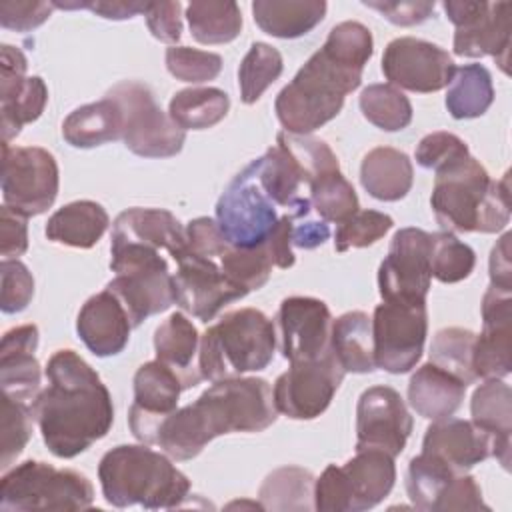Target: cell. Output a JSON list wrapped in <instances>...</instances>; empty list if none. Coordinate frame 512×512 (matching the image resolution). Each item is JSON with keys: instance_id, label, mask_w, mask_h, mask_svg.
I'll use <instances>...</instances> for the list:
<instances>
[{"instance_id": "6da1fadb", "label": "cell", "mask_w": 512, "mask_h": 512, "mask_svg": "<svg viewBox=\"0 0 512 512\" xmlns=\"http://www.w3.org/2000/svg\"><path fill=\"white\" fill-rule=\"evenodd\" d=\"M48 386L32 402L48 450L74 458L104 438L114 422L112 396L98 372L74 350H58L46 364Z\"/></svg>"}, {"instance_id": "7a4b0ae2", "label": "cell", "mask_w": 512, "mask_h": 512, "mask_svg": "<svg viewBox=\"0 0 512 512\" xmlns=\"http://www.w3.org/2000/svg\"><path fill=\"white\" fill-rule=\"evenodd\" d=\"M276 412L264 378L216 380L192 404L176 408L158 424L154 444L174 460H190L222 434L266 430L276 422Z\"/></svg>"}, {"instance_id": "3957f363", "label": "cell", "mask_w": 512, "mask_h": 512, "mask_svg": "<svg viewBox=\"0 0 512 512\" xmlns=\"http://www.w3.org/2000/svg\"><path fill=\"white\" fill-rule=\"evenodd\" d=\"M508 176L492 180L472 156L438 170L430 196L438 224L452 234L502 230L510 220Z\"/></svg>"}, {"instance_id": "277c9868", "label": "cell", "mask_w": 512, "mask_h": 512, "mask_svg": "<svg viewBox=\"0 0 512 512\" xmlns=\"http://www.w3.org/2000/svg\"><path fill=\"white\" fill-rule=\"evenodd\" d=\"M102 494L116 508H178L190 492V480L166 454L148 444H120L108 450L98 466Z\"/></svg>"}, {"instance_id": "5b68a950", "label": "cell", "mask_w": 512, "mask_h": 512, "mask_svg": "<svg viewBox=\"0 0 512 512\" xmlns=\"http://www.w3.org/2000/svg\"><path fill=\"white\" fill-rule=\"evenodd\" d=\"M360 80V70L340 64L320 48L276 96V116L286 132L310 134L338 116L346 94Z\"/></svg>"}, {"instance_id": "8992f818", "label": "cell", "mask_w": 512, "mask_h": 512, "mask_svg": "<svg viewBox=\"0 0 512 512\" xmlns=\"http://www.w3.org/2000/svg\"><path fill=\"white\" fill-rule=\"evenodd\" d=\"M276 350L274 322L256 308L226 312L200 336L198 370L216 382L264 370Z\"/></svg>"}, {"instance_id": "52a82bcc", "label": "cell", "mask_w": 512, "mask_h": 512, "mask_svg": "<svg viewBox=\"0 0 512 512\" xmlns=\"http://www.w3.org/2000/svg\"><path fill=\"white\" fill-rule=\"evenodd\" d=\"M110 268L116 274L108 290L122 302L132 326L176 304L174 276L160 250L130 242H110Z\"/></svg>"}, {"instance_id": "ba28073f", "label": "cell", "mask_w": 512, "mask_h": 512, "mask_svg": "<svg viewBox=\"0 0 512 512\" xmlns=\"http://www.w3.org/2000/svg\"><path fill=\"white\" fill-rule=\"evenodd\" d=\"M92 502L94 488L84 474L38 460L14 466L0 480L2 512H72L88 510Z\"/></svg>"}, {"instance_id": "9c48e42d", "label": "cell", "mask_w": 512, "mask_h": 512, "mask_svg": "<svg viewBox=\"0 0 512 512\" xmlns=\"http://www.w3.org/2000/svg\"><path fill=\"white\" fill-rule=\"evenodd\" d=\"M394 458L382 450H356L346 464H330L314 482V510L362 512L380 504L394 488Z\"/></svg>"}, {"instance_id": "30bf717a", "label": "cell", "mask_w": 512, "mask_h": 512, "mask_svg": "<svg viewBox=\"0 0 512 512\" xmlns=\"http://www.w3.org/2000/svg\"><path fill=\"white\" fill-rule=\"evenodd\" d=\"M106 96L120 108L122 140L130 152L144 158H168L182 150L186 130L162 112L146 84L122 80Z\"/></svg>"}, {"instance_id": "8fae6325", "label": "cell", "mask_w": 512, "mask_h": 512, "mask_svg": "<svg viewBox=\"0 0 512 512\" xmlns=\"http://www.w3.org/2000/svg\"><path fill=\"white\" fill-rule=\"evenodd\" d=\"M280 218L278 206L258 182L252 162L234 176L216 204V224L228 244L236 248L266 242Z\"/></svg>"}, {"instance_id": "7c38bea8", "label": "cell", "mask_w": 512, "mask_h": 512, "mask_svg": "<svg viewBox=\"0 0 512 512\" xmlns=\"http://www.w3.org/2000/svg\"><path fill=\"white\" fill-rule=\"evenodd\" d=\"M58 194V164L40 146H2V198L22 216L46 212Z\"/></svg>"}, {"instance_id": "4fadbf2b", "label": "cell", "mask_w": 512, "mask_h": 512, "mask_svg": "<svg viewBox=\"0 0 512 512\" xmlns=\"http://www.w3.org/2000/svg\"><path fill=\"white\" fill-rule=\"evenodd\" d=\"M428 332L426 302H382L374 308L372 338L376 368L410 372L422 356Z\"/></svg>"}, {"instance_id": "5bb4252c", "label": "cell", "mask_w": 512, "mask_h": 512, "mask_svg": "<svg viewBox=\"0 0 512 512\" xmlns=\"http://www.w3.org/2000/svg\"><path fill=\"white\" fill-rule=\"evenodd\" d=\"M448 20L456 26L454 54L466 58L492 56L508 74L510 54V2H444Z\"/></svg>"}, {"instance_id": "9a60e30c", "label": "cell", "mask_w": 512, "mask_h": 512, "mask_svg": "<svg viewBox=\"0 0 512 512\" xmlns=\"http://www.w3.org/2000/svg\"><path fill=\"white\" fill-rule=\"evenodd\" d=\"M344 374L332 350L316 360L290 362V368L274 382V406L292 420L318 418L330 406Z\"/></svg>"}, {"instance_id": "2e32d148", "label": "cell", "mask_w": 512, "mask_h": 512, "mask_svg": "<svg viewBox=\"0 0 512 512\" xmlns=\"http://www.w3.org/2000/svg\"><path fill=\"white\" fill-rule=\"evenodd\" d=\"M432 234L400 228L378 268V290L386 302H426L430 290Z\"/></svg>"}, {"instance_id": "e0dca14e", "label": "cell", "mask_w": 512, "mask_h": 512, "mask_svg": "<svg viewBox=\"0 0 512 512\" xmlns=\"http://www.w3.org/2000/svg\"><path fill=\"white\" fill-rule=\"evenodd\" d=\"M454 70L456 66L446 50L412 36L394 38L382 56V72L388 84L398 90L438 92L450 84Z\"/></svg>"}, {"instance_id": "ac0fdd59", "label": "cell", "mask_w": 512, "mask_h": 512, "mask_svg": "<svg viewBox=\"0 0 512 512\" xmlns=\"http://www.w3.org/2000/svg\"><path fill=\"white\" fill-rule=\"evenodd\" d=\"M178 270L174 276L176 304L202 322H210L226 304L240 300L248 294L242 286L234 284L212 258L200 256L190 248L176 260Z\"/></svg>"}, {"instance_id": "d6986e66", "label": "cell", "mask_w": 512, "mask_h": 512, "mask_svg": "<svg viewBox=\"0 0 512 512\" xmlns=\"http://www.w3.org/2000/svg\"><path fill=\"white\" fill-rule=\"evenodd\" d=\"M412 432V416L390 386L366 388L356 406V450H382L396 458Z\"/></svg>"}, {"instance_id": "ffe728a7", "label": "cell", "mask_w": 512, "mask_h": 512, "mask_svg": "<svg viewBox=\"0 0 512 512\" xmlns=\"http://www.w3.org/2000/svg\"><path fill=\"white\" fill-rule=\"evenodd\" d=\"M26 56L20 48H0V114L2 146L18 136L24 124L40 118L48 102V88L40 76H26Z\"/></svg>"}, {"instance_id": "44dd1931", "label": "cell", "mask_w": 512, "mask_h": 512, "mask_svg": "<svg viewBox=\"0 0 512 512\" xmlns=\"http://www.w3.org/2000/svg\"><path fill=\"white\" fill-rule=\"evenodd\" d=\"M280 352L288 362L316 360L330 352L332 314L328 306L310 296H290L278 308Z\"/></svg>"}, {"instance_id": "7402d4cb", "label": "cell", "mask_w": 512, "mask_h": 512, "mask_svg": "<svg viewBox=\"0 0 512 512\" xmlns=\"http://www.w3.org/2000/svg\"><path fill=\"white\" fill-rule=\"evenodd\" d=\"M186 390L178 372L160 360L144 362L134 374V402L128 412L130 430L142 444H154L158 424L176 410Z\"/></svg>"}, {"instance_id": "603a6c76", "label": "cell", "mask_w": 512, "mask_h": 512, "mask_svg": "<svg viewBox=\"0 0 512 512\" xmlns=\"http://www.w3.org/2000/svg\"><path fill=\"white\" fill-rule=\"evenodd\" d=\"M484 328L474 340L472 366L476 378H506L512 370V292L488 286L482 298Z\"/></svg>"}, {"instance_id": "cb8c5ba5", "label": "cell", "mask_w": 512, "mask_h": 512, "mask_svg": "<svg viewBox=\"0 0 512 512\" xmlns=\"http://www.w3.org/2000/svg\"><path fill=\"white\" fill-rule=\"evenodd\" d=\"M494 436L472 420L444 418L426 428L422 452L438 458L458 474L492 456Z\"/></svg>"}, {"instance_id": "d4e9b609", "label": "cell", "mask_w": 512, "mask_h": 512, "mask_svg": "<svg viewBox=\"0 0 512 512\" xmlns=\"http://www.w3.org/2000/svg\"><path fill=\"white\" fill-rule=\"evenodd\" d=\"M132 328L126 308L108 288L90 296L76 318L80 340L100 358L120 354L128 344Z\"/></svg>"}, {"instance_id": "484cf974", "label": "cell", "mask_w": 512, "mask_h": 512, "mask_svg": "<svg viewBox=\"0 0 512 512\" xmlns=\"http://www.w3.org/2000/svg\"><path fill=\"white\" fill-rule=\"evenodd\" d=\"M38 348V328L34 324L16 326L2 336L0 344V386L2 394L32 404L40 394L42 372L34 358Z\"/></svg>"}, {"instance_id": "4316f807", "label": "cell", "mask_w": 512, "mask_h": 512, "mask_svg": "<svg viewBox=\"0 0 512 512\" xmlns=\"http://www.w3.org/2000/svg\"><path fill=\"white\" fill-rule=\"evenodd\" d=\"M112 242H130L166 250L174 262L188 250L186 228L162 208H128L112 224Z\"/></svg>"}, {"instance_id": "83f0119b", "label": "cell", "mask_w": 512, "mask_h": 512, "mask_svg": "<svg viewBox=\"0 0 512 512\" xmlns=\"http://www.w3.org/2000/svg\"><path fill=\"white\" fill-rule=\"evenodd\" d=\"M252 166L258 182L278 208H286V212L296 220L310 214L312 204L300 194L302 184H306L304 176L292 156L280 144L268 148L264 156L252 160Z\"/></svg>"}, {"instance_id": "f1b7e54d", "label": "cell", "mask_w": 512, "mask_h": 512, "mask_svg": "<svg viewBox=\"0 0 512 512\" xmlns=\"http://www.w3.org/2000/svg\"><path fill=\"white\" fill-rule=\"evenodd\" d=\"M466 384L432 362L422 364L408 382V402L426 420L450 418L462 404Z\"/></svg>"}, {"instance_id": "f546056e", "label": "cell", "mask_w": 512, "mask_h": 512, "mask_svg": "<svg viewBox=\"0 0 512 512\" xmlns=\"http://www.w3.org/2000/svg\"><path fill=\"white\" fill-rule=\"evenodd\" d=\"M472 422L494 436L492 456L510 468V432H512V392L502 378H492L480 384L470 402Z\"/></svg>"}, {"instance_id": "4dcf8cb0", "label": "cell", "mask_w": 512, "mask_h": 512, "mask_svg": "<svg viewBox=\"0 0 512 512\" xmlns=\"http://www.w3.org/2000/svg\"><path fill=\"white\" fill-rule=\"evenodd\" d=\"M414 180L410 158L390 146L372 148L360 164V182L364 190L382 202H396L404 198Z\"/></svg>"}, {"instance_id": "1f68e13d", "label": "cell", "mask_w": 512, "mask_h": 512, "mask_svg": "<svg viewBox=\"0 0 512 512\" xmlns=\"http://www.w3.org/2000/svg\"><path fill=\"white\" fill-rule=\"evenodd\" d=\"M198 348V330L182 312L170 314L154 332L156 360L178 372L186 388H194L202 380L198 366H194Z\"/></svg>"}, {"instance_id": "d6a6232c", "label": "cell", "mask_w": 512, "mask_h": 512, "mask_svg": "<svg viewBox=\"0 0 512 512\" xmlns=\"http://www.w3.org/2000/svg\"><path fill=\"white\" fill-rule=\"evenodd\" d=\"M324 0H256L254 22L274 38H300L316 28L326 14Z\"/></svg>"}, {"instance_id": "836d02e7", "label": "cell", "mask_w": 512, "mask_h": 512, "mask_svg": "<svg viewBox=\"0 0 512 512\" xmlns=\"http://www.w3.org/2000/svg\"><path fill=\"white\" fill-rule=\"evenodd\" d=\"M110 224L108 212L92 200H76L58 208L46 222V236L70 248H92Z\"/></svg>"}, {"instance_id": "e575fe53", "label": "cell", "mask_w": 512, "mask_h": 512, "mask_svg": "<svg viewBox=\"0 0 512 512\" xmlns=\"http://www.w3.org/2000/svg\"><path fill=\"white\" fill-rule=\"evenodd\" d=\"M330 350L344 372L366 374L376 370L372 318L366 312L354 310L332 320Z\"/></svg>"}, {"instance_id": "d590c367", "label": "cell", "mask_w": 512, "mask_h": 512, "mask_svg": "<svg viewBox=\"0 0 512 512\" xmlns=\"http://www.w3.org/2000/svg\"><path fill=\"white\" fill-rule=\"evenodd\" d=\"M62 136L74 148H94L122 138L120 108L112 98L84 104L62 122Z\"/></svg>"}, {"instance_id": "8d00e7d4", "label": "cell", "mask_w": 512, "mask_h": 512, "mask_svg": "<svg viewBox=\"0 0 512 512\" xmlns=\"http://www.w3.org/2000/svg\"><path fill=\"white\" fill-rule=\"evenodd\" d=\"M494 100L492 76L482 64H464L454 70L446 92V108L452 118L468 120L482 116Z\"/></svg>"}, {"instance_id": "74e56055", "label": "cell", "mask_w": 512, "mask_h": 512, "mask_svg": "<svg viewBox=\"0 0 512 512\" xmlns=\"http://www.w3.org/2000/svg\"><path fill=\"white\" fill-rule=\"evenodd\" d=\"M314 476L300 466H282L270 472L260 486V504L264 510H312Z\"/></svg>"}, {"instance_id": "f35d334b", "label": "cell", "mask_w": 512, "mask_h": 512, "mask_svg": "<svg viewBox=\"0 0 512 512\" xmlns=\"http://www.w3.org/2000/svg\"><path fill=\"white\" fill-rule=\"evenodd\" d=\"M230 108V98L220 88H186L172 96L168 116L182 130H204L218 124Z\"/></svg>"}, {"instance_id": "ab89813d", "label": "cell", "mask_w": 512, "mask_h": 512, "mask_svg": "<svg viewBox=\"0 0 512 512\" xmlns=\"http://www.w3.org/2000/svg\"><path fill=\"white\" fill-rule=\"evenodd\" d=\"M186 20L192 38L200 44H226L242 30V14L236 2H190Z\"/></svg>"}, {"instance_id": "60d3db41", "label": "cell", "mask_w": 512, "mask_h": 512, "mask_svg": "<svg viewBox=\"0 0 512 512\" xmlns=\"http://www.w3.org/2000/svg\"><path fill=\"white\" fill-rule=\"evenodd\" d=\"M456 474L458 472L430 454L420 452L414 456L406 472V492L412 506L424 512H434L440 496Z\"/></svg>"}, {"instance_id": "b9f144b4", "label": "cell", "mask_w": 512, "mask_h": 512, "mask_svg": "<svg viewBox=\"0 0 512 512\" xmlns=\"http://www.w3.org/2000/svg\"><path fill=\"white\" fill-rule=\"evenodd\" d=\"M360 110L364 118L380 130L398 132L412 122V104L392 84H370L360 94Z\"/></svg>"}, {"instance_id": "7bdbcfd3", "label": "cell", "mask_w": 512, "mask_h": 512, "mask_svg": "<svg viewBox=\"0 0 512 512\" xmlns=\"http://www.w3.org/2000/svg\"><path fill=\"white\" fill-rule=\"evenodd\" d=\"M474 340H476V334L472 330L458 328V326L442 328L432 338L430 362L446 370L448 374L456 376L468 386L474 380H478L472 366Z\"/></svg>"}, {"instance_id": "ee69618b", "label": "cell", "mask_w": 512, "mask_h": 512, "mask_svg": "<svg viewBox=\"0 0 512 512\" xmlns=\"http://www.w3.org/2000/svg\"><path fill=\"white\" fill-rule=\"evenodd\" d=\"M282 68V54L274 46L266 42H254L238 68V86L242 102L254 104L266 92V88L278 80Z\"/></svg>"}, {"instance_id": "f6af8a7d", "label": "cell", "mask_w": 512, "mask_h": 512, "mask_svg": "<svg viewBox=\"0 0 512 512\" xmlns=\"http://www.w3.org/2000/svg\"><path fill=\"white\" fill-rule=\"evenodd\" d=\"M310 204L324 222H344L360 210L354 186L342 172H330L310 184Z\"/></svg>"}, {"instance_id": "bcb514c9", "label": "cell", "mask_w": 512, "mask_h": 512, "mask_svg": "<svg viewBox=\"0 0 512 512\" xmlns=\"http://www.w3.org/2000/svg\"><path fill=\"white\" fill-rule=\"evenodd\" d=\"M222 272L244 290L262 288L274 268V258L266 246V242L252 248H236L228 246L226 252L218 258Z\"/></svg>"}, {"instance_id": "7dc6e473", "label": "cell", "mask_w": 512, "mask_h": 512, "mask_svg": "<svg viewBox=\"0 0 512 512\" xmlns=\"http://www.w3.org/2000/svg\"><path fill=\"white\" fill-rule=\"evenodd\" d=\"M474 250L458 240L452 232H434L430 250V272L444 284H454L468 278L474 270Z\"/></svg>"}, {"instance_id": "c3c4849f", "label": "cell", "mask_w": 512, "mask_h": 512, "mask_svg": "<svg viewBox=\"0 0 512 512\" xmlns=\"http://www.w3.org/2000/svg\"><path fill=\"white\" fill-rule=\"evenodd\" d=\"M276 144H280L292 156V160L296 162L308 186L316 178L340 170L336 154L330 150V146L324 140L312 138L308 134L300 136V134L280 132L276 138Z\"/></svg>"}, {"instance_id": "681fc988", "label": "cell", "mask_w": 512, "mask_h": 512, "mask_svg": "<svg viewBox=\"0 0 512 512\" xmlns=\"http://www.w3.org/2000/svg\"><path fill=\"white\" fill-rule=\"evenodd\" d=\"M322 50L340 64L362 72L374 52V40L364 24L346 20L330 30Z\"/></svg>"}, {"instance_id": "f907efd6", "label": "cell", "mask_w": 512, "mask_h": 512, "mask_svg": "<svg viewBox=\"0 0 512 512\" xmlns=\"http://www.w3.org/2000/svg\"><path fill=\"white\" fill-rule=\"evenodd\" d=\"M2 422H0V466L6 470L24 450L32 436V422L34 412L32 404L14 400L6 394H2Z\"/></svg>"}, {"instance_id": "816d5d0a", "label": "cell", "mask_w": 512, "mask_h": 512, "mask_svg": "<svg viewBox=\"0 0 512 512\" xmlns=\"http://www.w3.org/2000/svg\"><path fill=\"white\" fill-rule=\"evenodd\" d=\"M394 220L378 210H358L348 220L340 222L334 232L336 252H346L350 248H366L378 242L390 228Z\"/></svg>"}, {"instance_id": "f5cc1de1", "label": "cell", "mask_w": 512, "mask_h": 512, "mask_svg": "<svg viewBox=\"0 0 512 512\" xmlns=\"http://www.w3.org/2000/svg\"><path fill=\"white\" fill-rule=\"evenodd\" d=\"M166 68L168 72L190 84H200L214 80L222 70V58L214 52L188 48V46H170L166 50Z\"/></svg>"}, {"instance_id": "db71d44e", "label": "cell", "mask_w": 512, "mask_h": 512, "mask_svg": "<svg viewBox=\"0 0 512 512\" xmlns=\"http://www.w3.org/2000/svg\"><path fill=\"white\" fill-rule=\"evenodd\" d=\"M470 156L468 146L462 138L452 132L426 134L416 146V162L426 170H442L450 164Z\"/></svg>"}, {"instance_id": "11a10c76", "label": "cell", "mask_w": 512, "mask_h": 512, "mask_svg": "<svg viewBox=\"0 0 512 512\" xmlns=\"http://www.w3.org/2000/svg\"><path fill=\"white\" fill-rule=\"evenodd\" d=\"M0 278H2V294H0L2 312L4 314L22 312L34 296V278L30 270L18 258L2 260Z\"/></svg>"}, {"instance_id": "9f6ffc18", "label": "cell", "mask_w": 512, "mask_h": 512, "mask_svg": "<svg viewBox=\"0 0 512 512\" xmlns=\"http://www.w3.org/2000/svg\"><path fill=\"white\" fill-rule=\"evenodd\" d=\"M52 2L40 0H2L0 2V24L6 30L30 32L44 24L52 14Z\"/></svg>"}, {"instance_id": "6f0895ef", "label": "cell", "mask_w": 512, "mask_h": 512, "mask_svg": "<svg viewBox=\"0 0 512 512\" xmlns=\"http://www.w3.org/2000/svg\"><path fill=\"white\" fill-rule=\"evenodd\" d=\"M452 510H490L482 500V490L478 482L464 474H456L444 494L440 496L434 512H452Z\"/></svg>"}, {"instance_id": "680465c9", "label": "cell", "mask_w": 512, "mask_h": 512, "mask_svg": "<svg viewBox=\"0 0 512 512\" xmlns=\"http://www.w3.org/2000/svg\"><path fill=\"white\" fill-rule=\"evenodd\" d=\"M364 6L380 12L388 22L396 26H416L428 20L436 8L426 0H364Z\"/></svg>"}, {"instance_id": "91938a15", "label": "cell", "mask_w": 512, "mask_h": 512, "mask_svg": "<svg viewBox=\"0 0 512 512\" xmlns=\"http://www.w3.org/2000/svg\"><path fill=\"white\" fill-rule=\"evenodd\" d=\"M186 236H188V248L200 256L212 258L218 262V258L226 252L230 246L224 234L220 232L216 220L208 216H200L188 222L186 226Z\"/></svg>"}, {"instance_id": "94428289", "label": "cell", "mask_w": 512, "mask_h": 512, "mask_svg": "<svg viewBox=\"0 0 512 512\" xmlns=\"http://www.w3.org/2000/svg\"><path fill=\"white\" fill-rule=\"evenodd\" d=\"M180 2H150L146 10V24L152 36L160 42L176 46L182 36V18Z\"/></svg>"}, {"instance_id": "6125c7cd", "label": "cell", "mask_w": 512, "mask_h": 512, "mask_svg": "<svg viewBox=\"0 0 512 512\" xmlns=\"http://www.w3.org/2000/svg\"><path fill=\"white\" fill-rule=\"evenodd\" d=\"M0 240L2 260H16L28 250L26 216H22L6 204L0 208Z\"/></svg>"}, {"instance_id": "be15d7a7", "label": "cell", "mask_w": 512, "mask_h": 512, "mask_svg": "<svg viewBox=\"0 0 512 512\" xmlns=\"http://www.w3.org/2000/svg\"><path fill=\"white\" fill-rule=\"evenodd\" d=\"M510 238L506 232L490 252V286L512 292V262H510Z\"/></svg>"}, {"instance_id": "e7e4bbea", "label": "cell", "mask_w": 512, "mask_h": 512, "mask_svg": "<svg viewBox=\"0 0 512 512\" xmlns=\"http://www.w3.org/2000/svg\"><path fill=\"white\" fill-rule=\"evenodd\" d=\"M330 236V228L324 220H312L308 216L294 220L292 224V246L312 250L322 246Z\"/></svg>"}, {"instance_id": "03108f58", "label": "cell", "mask_w": 512, "mask_h": 512, "mask_svg": "<svg viewBox=\"0 0 512 512\" xmlns=\"http://www.w3.org/2000/svg\"><path fill=\"white\" fill-rule=\"evenodd\" d=\"M150 2H138V0H96L86 2V8L96 12L102 18L108 20H126L134 18L138 14H146Z\"/></svg>"}]
</instances>
